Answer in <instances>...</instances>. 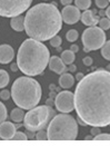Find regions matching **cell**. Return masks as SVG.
<instances>
[{
    "label": "cell",
    "mask_w": 110,
    "mask_h": 146,
    "mask_svg": "<svg viewBox=\"0 0 110 146\" xmlns=\"http://www.w3.org/2000/svg\"><path fill=\"white\" fill-rule=\"evenodd\" d=\"M77 115L87 125H110V72L98 69L84 76L73 94Z\"/></svg>",
    "instance_id": "6da1fadb"
},
{
    "label": "cell",
    "mask_w": 110,
    "mask_h": 146,
    "mask_svg": "<svg viewBox=\"0 0 110 146\" xmlns=\"http://www.w3.org/2000/svg\"><path fill=\"white\" fill-rule=\"evenodd\" d=\"M61 12L56 3H38L24 16V30L30 38L39 41L50 40L61 30Z\"/></svg>",
    "instance_id": "7a4b0ae2"
},
{
    "label": "cell",
    "mask_w": 110,
    "mask_h": 146,
    "mask_svg": "<svg viewBox=\"0 0 110 146\" xmlns=\"http://www.w3.org/2000/svg\"><path fill=\"white\" fill-rule=\"evenodd\" d=\"M50 52L46 45L34 38L26 39L18 50L17 65L26 76H38L48 66Z\"/></svg>",
    "instance_id": "3957f363"
},
{
    "label": "cell",
    "mask_w": 110,
    "mask_h": 146,
    "mask_svg": "<svg viewBox=\"0 0 110 146\" xmlns=\"http://www.w3.org/2000/svg\"><path fill=\"white\" fill-rule=\"evenodd\" d=\"M41 86L30 76H22L14 80L11 87V97L14 104L22 110L36 107L41 99Z\"/></svg>",
    "instance_id": "277c9868"
},
{
    "label": "cell",
    "mask_w": 110,
    "mask_h": 146,
    "mask_svg": "<svg viewBox=\"0 0 110 146\" xmlns=\"http://www.w3.org/2000/svg\"><path fill=\"white\" fill-rule=\"evenodd\" d=\"M48 141H74L78 135V123L71 115H55L48 124Z\"/></svg>",
    "instance_id": "5b68a950"
},
{
    "label": "cell",
    "mask_w": 110,
    "mask_h": 146,
    "mask_svg": "<svg viewBox=\"0 0 110 146\" xmlns=\"http://www.w3.org/2000/svg\"><path fill=\"white\" fill-rule=\"evenodd\" d=\"M53 115H56V113L47 105L36 106L29 110L27 114H24V126L27 131L38 132L46 128Z\"/></svg>",
    "instance_id": "8992f818"
},
{
    "label": "cell",
    "mask_w": 110,
    "mask_h": 146,
    "mask_svg": "<svg viewBox=\"0 0 110 146\" xmlns=\"http://www.w3.org/2000/svg\"><path fill=\"white\" fill-rule=\"evenodd\" d=\"M81 39L85 47V51L88 52L90 50H97L101 48L106 42V35L100 27L92 26L87 28L84 31Z\"/></svg>",
    "instance_id": "52a82bcc"
},
{
    "label": "cell",
    "mask_w": 110,
    "mask_h": 146,
    "mask_svg": "<svg viewBox=\"0 0 110 146\" xmlns=\"http://www.w3.org/2000/svg\"><path fill=\"white\" fill-rule=\"evenodd\" d=\"M32 0H0V16L12 18L27 11Z\"/></svg>",
    "instance_id": "ba28073f"
},
{
    "label": "cell",
    "mask_w": 110,
    "mask_h": 146,
    "mask_svg": "<svg viewBox=\"0 0 110 146\" xmlns=\"http://www.w3.org/2000/svg\"><path fill=\"white\" fill-rule=\"evenodd\" d=\"M56 108L60 113H71L74 110V97L73 94L69 90L60 92L55 99Z\"/></svg>",
    "instance_id": "9c48e42d"
},
{
    "label": "cell",
    "mask_w": 110,
    "mask_h": 146,
    "mask_svg": "<svg viewBox=\"0 0 110 146\" xmlns=\"http://www.w3.org/2000/svg\"><path fill=\"white\" fill-rule=\"evenodd\" d=\"M80 17H81L80 10L76 6H71V5L65 6V8L62 9V12H61L62 21L67 25L77 24L80 20Z\"/></svg>",
    "instance_id": "30bf717a"
},
{
    "label": "cell",
    "mask_w": 110,
    "mask_h": 146,
    "mask_svg": "<svg viewBox=\"0 0 110 146\" xmlns=\"http://www.w3.org/2000/svg\"><path fill=\"white\" fill-rule=\"evenodd\" d=\"M16 126L11 122H3L0 124V138L3 141H10L12 139V136L14 135L16 131Z\"/></svg>",
    "instance_id": "8fae6325"
},
{
    "label": "cell",
    "mask_w": 110,
    "mask_h": 146,
    "mask_svg": "<svg viewBox=\"0 0 110 146\" xmlns=\"http://www.w3.org/2000/svg\"><path fill=\"white\" fill-rule=\"evenodd\" d=\"M49 68H50V70H52L53 73L56 74H61L66 73L68 69H67V67H66V64L62 61L60 57H57V56H52L50 59H49Z\"/></svg>",
    "instance_id": "7c38bea8"
},
{
    "label": "cell",
    "mask_w": 110,
    "mask_h": 146,
    "mask_svg": "<svg viewBox=\"0 0 110 146\" xmlns=\"http://www.w3.org/2000/svg\"><path fill=\"white\" fill-rule=\"evenodd\" d=\"M14 57V51L11 46L5 44V45H0V64L6 65L12 61Z\"/></svg>",
    "instance_id": "4fadbf2b"
},
{
    "label": "cell",
    "mask_w": 110,
    "mask_h": 146,
    "mask_svg": "<svg viewBox=\"0 0 110 146\" xmlns=\"http://www.w3.org/2000/svg\"><path fill=\"white\" fill-rule=\"evenodd\" d=\"M96 11L94 10H85V12L81 15V21H82V24L86 25V26H90V27H92V26H96V25L99 23V17L95 15Z\"/></svg>",
    "instance_id": "5bb4252c"
},
{
    "label": "cell",
    "mask_w": 110,
    "mask_h": 146,
    "mask_svg": "<svg viewBox=\"0 0 110 146\" xmlns=\"http://www.w3.org/2000/svg\"><path fill=\"white\" fill-rule=\"evenodd\" d=\"M74 84V78L71 74L69 73H63L61 74L60 78H59V85L61 88H70L72 87Z\"/></svg>",
    "instance_id": "9a60e30c"
},
{
    "label": "cell",
    "mask_w": 110,
    "mask_h": 146,
    "mask_svg": "<svg viewBox=\"0 0 110 146\" xmlns=\"http://www.w3.org/2000/svg\"><path fill=\"white\" fill-rule=\"evenodd\" d=\"M10 26L13 30L16 31H24V17L21 15L17 16V17H12L10 20Z\"/></svg>",
    "instance_id": "2e32d148"
},
{
    "label": "cell",
    "mask_w": 110,
    "mask_h": 146,
    "mask_svg": "<svg viewBox=\"0 0 110 146\" xmlns=\"http://www.w3.org/2000/svg\"><path fill=\"white\" fill-rule=\"evenodd\" d=\"M10 118H11L13 122L16 123H20L24 121V111L22 108L20 107H17V108H13L10 113Z\"/></svg>",
    "instance_id": "e0dca14e"
},
{
    "label": "cell",
    "mask_w": 110,
    "mask_h": 146,
    "mask_svg": "<svg viewBox=\"0 0 110 146\" xmlns=\"http://www.w3.org/2000/svg\"><path fill=\"white\" fill-rule=\"evenodd\" d=\"M61 59H62V61H63L66 65H71V64H73L74 59H76L74 52H72L70 49L62 51V54H61Z\"/></svg>",
    "instance_id": "ac0fdd59"
},
{
    "label": "cell",
    "mask_w": 110,
    "mask_h": 146,
    "mask_svg": "<svg viewBox=\"0 0 110 146\" xmlns=\"http://www.w3.org/2000/svg\"><path fill=\"white\" fill-rule=\"evenodd\" d=\"M10 82V77L9 74L7 73V70L5 69H0V88H5Z\"/></svg>",
    "instance_id": "d6986e66"
},
{
    "label": "cell",
    "mask_w": 110,
    "mask_h": 146,
    "mask_svg": "<svg viewBox=\"0 0 110 146\" xmlns=\"http://www.w3.org/2000/svg\"><path fill=\"white\" fill-rule=\"evenodd\" d=\"M74 3L79 10H87L91 6V0H74Z\"/></svg>",
    "instance_id": "ffe728a7"
},
{
    "label": "cell",
    "mask_w": 110,
    "mask_h": 146,
    "mask_svg": "<svg viewBox=\"0 0 110 146\" xmlns=\"http://www.w3.org/2000/svg\"><path fill=\"white\" fill-rule=\"evenodd\" d=\"M101 55L105 59L110 60V40L103 44V46L101 47Z\"/></svg>",
    "instance_id": "44dd1931"
},
{
    "label": "cell",
    "mask_w": 110,
    "mask_h": 146,
    "mask_svg": "<svg viewBox=\"0 0 110 146\" xmlns=\"http://www.w3.org/2000/svg\"><path fill=\"white\" fill-rule=\"evenodd\" d=\"M67 40L69 41V42H73V41H76L77 39H78V37H79V34H78V31L77 30H74V29H70L68 33H67Z\"/></svg>",
    "instance_id": "7402d4cb"
},
{
    "label": "cell",
    "mask_w": 110,
    "mask_h": 146,
    "mask_svg": "<svg viewBox=\"0 0 110 146\" xmlns=\"http://www.w3.org/2000/svg\"><path fill=\"white\" fill-rule=\"evenodd\" d=\"M99 26L102 30H108L110 28V19L109 18H101L99 19Z\"/></svg>",
    "instance_id": "603a6c76"
},
{
    "label": "cell",
    "mask_w": 110,
    "mask_h": 146,
    "mask_svg": "<svg viewBox=\"0 0 110 146\" xmlns=\"http://www.w3.org/2000/svg\"><path fill=\"white\" fill-rule=\"evenodd\" d=\"M61 42H62V40H61V37L58 36V35H56V36H53L51 39H50V45L52 46V47H55V48H58L59 46L61 45Z\"/></svg>",
    "instance_id": "cb8c5ba5"
},
{
    "label": "cell",
    "mask_w": 110,
    "mask_h": 146,
    "mask_svg": "<svg viewBox=\"0 0 110 146\" xmlns=\"http://www.w3.org/2000/svg\"><path fill=\"white\" fill-rule=\"evenodd\" d=\"M36 139L37 141H47V139H48V134H47V132L45 131V128L37 132Z\"/></svg>",
    "instance_id": "d4e9b609"
},
{
    "label": "cell",
    "mask_w": 110,
    "mask_h": 146,
    "mask_svg": "<svg viewBox=\"0 0 110 146\" xmlns=\"http://www.w3.org/2000/svg\"><path fill=\"white\" fill-rule=\"evenodd\" d=\"M7 108H6V106L0 102V124L3 122V121H6V118H7Z\"/></svg>",
    "instance_id": "484cf974"
},
{
    "label": "cell",
    "mask_w": 110,
    "mask_h": 146,
    "mask_svg": "<svg viewBox=\"0 0 110 146\" xmlns=\"http://www.w3.org/2000/svg\"><path fill=\"white\" fill-rule=\"evenodd\" d=\"M12 139L13 141H27L28 136L27 134H24V132H16L14 135L12 136Z\"/></svg>",
    "instance_id": "4316f807"
},
{
    "label": "cell",
    "mask_w": 110,
    "mask_h": 146,
    "mask_svg": "<svg viewBox=\"0 0 110 146\" xmlns=\"http://www.w3.org/2000/svg\"><path fill=\"white\" fill-rule=\"evenodd\" d=\"M94 141H110V134H100L96 135L94 137Z\"/></svg>",
    "instance_id": "83f0119b"
},
{
    "label": "cell",
    "mask_w": 110,
    "mask_h": 146,
    "mask_svg": "<svg viewBox=\"0 0 110 146\" xmlns=\"http://www.w3.org/2000/svg\"><path fill=\"white\" fill-rule=\"evenodd\" d=\"M11 96V92H9L8 89H3L0 92V98L2 100H8Z\"/></svg>",
    "instance_id": "f1b7e54d"
},
{
    "label": "cell",
    "mask_w": 110,
    "mask_h": 146,
    "mask_svg": "<svg viewBox=\"0 0 110 146\" xmlns=\"http://www.w3.org/2000/svg\"><path fill=\"white\" fill-rule=\"evenodd\" d=\"M108 3H109V0H96V5H97L98 8H100V9L107 8Z\"/></svg>",
    "instance_id": "f546056e"
},
{
    "label": "cell",
    "mask_w": 110,
    "mask_h": 146,
    "mask_svg": "<svg viewBox=\"0 0 110 146\" xmlns=\"http://www.w3.org/2000/svg\"><path fill=\"white\" fill-rule=\"evenodd\" d=\"M101 132H100V127H97V126H92V128H91V134L94 135V136H96V135L100 134Z\"/></svg>",
    "instance_id": "4dcf8cb0"
},
{
    "label": "cell",
    "mask_w": 110,
    "mask_h": 146,
    "mask_svg": "<svg viewBox=\"0 0 110 146\" xmlns=\"http://www.w3.org/2000/svg\"><path fill=\"white\" fill-rule=\"evenodd\" d=\"M84 64L86 66H91L92 65V58L91 57H85L84 58Z\"/></svg>",
    "instance_id": "1f68e13d"
},
{
    "label": "cell",
    "mask_w": 110,
    "mask_h": 146,
    "mask_svg": "<svg viewBox=\"0 0 110 146\" xmlns=\"http://www.w3.org/2000/svg\"><path fill=\"white\" fill-rule=\"evenodd\" d=\"M72 0H60V3L63 6H68V5H71Z\"/></svg>",
    "instance_id": "d6a6232c"
},
{
    "label": "cell",
    "mask_w": 110,
    "mask_h": 146,
    "mask_svg": "<svg viewBox=\"0 0 110 146\" xmlns=\"http://www.w3.org/2000/svg\"><path fill=\"white\" fill-rule=\"evenodd\" d=\"M70 50H71L72 52H77V51L79 50V47H78L77 45H71V47H70Z\"/></svg>",
    "instance_id": "836d02e7"
},
{
    "label": "cell",
    "mask_w": 110,
    "mask_h": 146,
    "mask_svg": "<svg viewBox=\"0 0 110 146\" xmlns=\"http://www.w3.org/2000/svg\"><path fill=\"white\" fill-rule=\"evenodd\" d=\"M10 68H11L12 72H18V65H17V62L16 64H12L11 66H10Z\"/></svg>",
    "instance_id": "e575fe53"
},
{
    "label": "cell",
    "mask_w": 110,
    "mask_h": 146,
    "mask_svg": "<svg viewBox=\"0 0 110 146\" xmlns=\"http://www.w3.org/2000/svg\"><path fill=\"white\" fill-rule=\"evenodd\" d=\"M76 69H77V67H76L73 64H71V65L69 66V68H68V70H69V72H71V73H72V72H74Z\"/></svg>",
    "instance_id": "d590c367"
},
{
    "label": "cell",
    "mask_w": 110,
    "mask_h": 146,
    "mask_svg": "<svg viewBox=\"0 0 110 146\" xmlns=\"http://www.w3.org/2000/svg\"><path fill=\"white\" fill-rule=\"evenodd\" d=\"M78 124H80L81 126H87V124H86V123L84 122L81 118H79V117H78Z\"/></svg>",
    "instance_id": "8d00e7d4"
},
{
    "label": "cell",
    "mask_w": 110,
    "mask_h": 146,
    "mask_svg": "<svg viewBox=\"0 0 110 146\" xmlns=\"http://www.w3.org/2000/svg\"><path fill=\"white\" fill-rule=\"evenodd\" d=\"M105 13H106V16L110 19V6L109 7H107V9H106V12H105Z\"/></svg>",
    "instance_id": "74e56055"
},
{
    "label": "cell",
    "mask_w": 110,
    "mask_h": 146,
    "mask_svg": "<svg viewBox=\"0 0 110 146\" xmlns=\"http://www.w3.org/2000/svg\"><path fill=\"white\" fill-rule=\"evenodd\" d=\"M82 77H84V75H82V74H81V73L77 74V76H76V78H77V79H78V80H80V79H81V78H82Z\"/></svg>",
    "instance_id": "f35d334b"
},
{
    "label": "cell",
    "mask_w": 110,
    "mask_h": 146,
    "mask_svg": "<svg viewBox=\"0 0 110 146\" xmlns=\"http://www.w3.org/2000/svg\"><path fill=\"white\" fill-rule=\"evenodd\" d=\"M86 139H87V141H88V139H89V141H94V138H92V137H90V136H87V137H86Z\"/></svg>",
    "instance_id": "ab89813d"
},
{
    "label": "cell",
    "mask_w": 110,
    "mask_h": 146,
    "mask_svg": "<svg viewBox=\"0 0 110 146\" xmlns=\"http://www.w3.org/2000/svg\"><path fill=\"white\" fill-rule=\"evenodd\" d=\"M107 70H108V72H110V64L107 66Z\"/></svg>",
    "instance_id": "60d3db41"
},
{
    "label": "cell",
    "mask_w": 110,
    "mask_h": 146,
    "mask_svg": "<svg viewBox=\"0 0 110 146\" xmlns=\"http://www.w3.org/2000/svg\"><path fill=\"white\" fill-rule=\"evenodd\" d=\"M109 2H110V0H109Z\"/></svg>",
    "instance_id": "b9f144b4"
},
{
    "label": "cell",
    "mask_w": 110,
    "mask_h": 146,
    "mask_svg": "<svg viewBox=\"0 0 110 146\" xmlns=\"http://www.w3.org/2000/svg\"><path fill=\"white\" fill-rule=\"evenodd\" d=\"M45 1H46V0H45Z\"/></svg>",
    "instance_id": "7bdbcfd3"
},
{
    "label": "cell",
    "mask_w": 110,
    "mask_h": 146,
    "mask_svg": "<svg viewBox=\"0 0 110 146\" xmlns=\"http://www.w3.org/2000/svg\"><path fill=\"white\" fill-rule=\"evenodd\" d=\"M109 126H110V125H109Z\"/></svg>",
    "instance_id": "ee69618b"
}]
</instances>
